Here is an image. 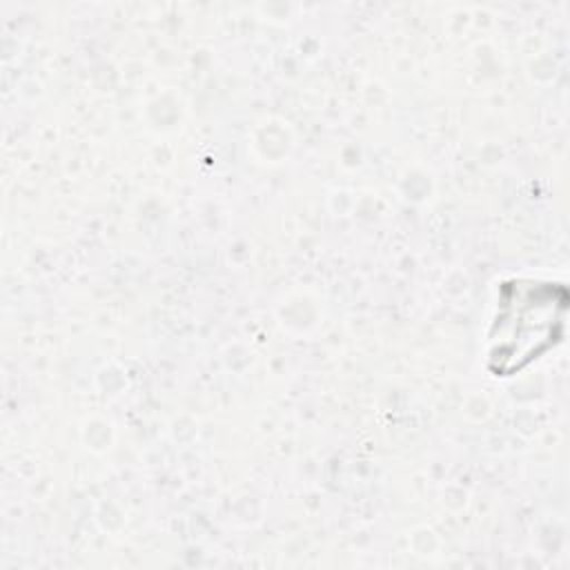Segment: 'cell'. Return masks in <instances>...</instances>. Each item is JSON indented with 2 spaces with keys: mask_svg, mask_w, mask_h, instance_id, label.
Segmentation results:
<instances>
[{
  "mask_svg": "<svg viewBox=\"0 0 570 570\" xmlns=\"http://www.w3.org/2000/svg\"><path fill=\"white\" fill-rule=\"evenodd\" d=\"M566 287L539 281H510L499 289L488 341V367L510 376L537 361L563 336Z\"/></svg>",
  "mask_w": 570,
  "mask_h": 570,
  "instance_id": "cell-1",
  "label": "cell"
}]
</instances>
